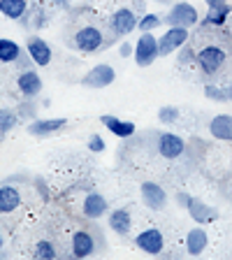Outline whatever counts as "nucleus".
Listing matches in <instances>:
<instances>
[{"instance_id":"nucleus-21","label":"nucleus","mask_w":232,"mask_h":260,"mask_svg":"<svg viewBox=\"0 0 232 260\" xmlns=\"http://www.w3.org/2000/svg\"><path fill=\"white\" fill-rule=\"evenodd\" d=\"M109 228H112L116 235H128L130 228H132V216L125 207H119L109 214Z\"/></svg>"},{"instance_id":"nucleus-16","label":"nucleus","mask_w":232,"mask_h":260,"mask_svg":"<svg viewBox=\"0 0 232 260\" xmlns=\"http://www.w3.org/2000/svg\"><path fill=\"white\" fill-rule=\"evenodd\" d=\"M209 133L216 140L232 142V114H216L209 121Z\"/></svg>"},{"instance_id":"nucleus-17","label":"nucleus","mask_w":232,"mask_h":260,"mask_svg":"<svg viewBox=\"0 0 232 260\" xmlns=\"http://www.w3.org/2000/svg\"><path fill=\"white\" fill-rule=\"evenodd\" d=\"M100 123H103L109 133H114L116 137H130L135 133V123H132V121H123V119H119V116H112V114H103V116H100Z\"/></svg>"},{"instance_id":"nucleus-30","label":"nucleus","mask_w":232,"mask_h":260,"mask_svg":"<svg viewBox=\"0 0 232 260\" xmlns=\"http://www.w3.org/2000/svg\"><path fill=\"white\" fill-rule=\"evenodd\" d=\"M86 144H88V151H93V153H103L105 151V140L100 135H91Z\"/></svg>"},{"instance_id":"nucleus-2","label":"nucleus","mask_w":232,"mask_h":260,"mask_svg":"<svg viewBox=\"0 0 232 260\" xmlns=\"http://www.w3.org/2000/svg\"><path fill=\"white\" fill-rule=\"evenodd\" d=\"M168 26H181V28H193L195 23H200V14L190 3H174L168 10L165 16Z\"/></svg>"},{"instance_id":"nucleus-32","label":"nucleus","mask_w":232,"mask_h":260,"mask_svg":"<svg viewBox=\"0 0 232 260\" xmlns=\"http://www.w3.org/2000/svg\"><path fill=\"white\" fill-rule=\"evenodd\" d=\"M119 54L123 56V58H128V56H132V54H135V47H132V44H130V42H123V44H121V47H119Z\"/></svg>"},{"instance_id":"nucleus-3","label":"nucleus","mask_w":232,"mask_h":260,"mask_svg":"<svg viewBox=\"0 0 232 260\" xmlns=\"http://www.w3.org/2000/svg\"><path fill=\"white\" fill-rule=\"evenodd\" d=\"M132 56H135V63L140 65V68H149V65L160 56L158 38H153V32H142L135 44V54Z\"/></svg>"},{"instance_id":"nucleus-24","label":"nucleus","mask_w":232,"mask_h":260,"mask_svg":"<svg viewBox=\"0 0 232 260\" xmlns=\"http://www.w3.org/2000/svg\"><path fill=\"white\" fill-rule=\"evenodd\" d=\"M21 58V47L14 40L0 38V63H14Z\"/></svg>"},{"instance_id":"nucleus-34","label":"nucleus","mask_w":232,"mask_h":260,"mask_svg":"<svg viewBox=\"0 0 232 260\" xmlns=\"http://www.w3.org/2000/svg\"><path fill=\"white\" fill-rule=\"evenodd\" d=\"M205 3H207L209 7H216V5H225L227 0H205Z\"/></svg>"},{"instance_id":"nucleus-18","label":"nucleus","mask_w":232,"mask_h":260,"mask_svg":"<svg viewBox=\"0 0 232 260\" xmlns=\"http://www.w3.org/2000/svg\"><path fill=\"white\" fill-rule=\"evenodd\" d=\"M65 123H68L65 119H38L28 125V133L35 137H47V135L58 133L60 128H65Z\"/></svg>"},{"instance_id":"nucleus-28","label":"nucleus","mask_w":232,"mask_h":260,"mask_svg":"<svg viewBox=\"0 0 232 260\" xmlns=\"http://www.w3.org/2000/svg\"><path fill=\"white\" fill-rule=\"evenodd\" d=\"M35 258H40V260H51V258H56L54 244L47 242V239L38 242V246H35Z\"/></svg>"},{"instance_id":"nucleus-5","label":"nucleus","mask_w":232,"mask_h":260,"mask_svg":"<svg viewBox=\"0 0 232 260\" xmlns=\"http://www.w3.org/2000/svg\"><path fill=\"white\" fill-rule=\"evenodd\" d=\"M184 44H188V28L181 26H170L168 30L158 38V47H160V56H168L177 49H181Z\"/></svg>"},{"instance_id":"nucleus-4","label":"nucleus","mask_w":232,"mask_h":260,"mask_svg":"<svg viewBox=\"0 0 232 260\" xmlns=\"http://www.w3.org/2000/svg\"><path fill=\"white\" fill-rule=\"evenodd\" d=\"M103 44H105V35L95 26H84L75 32V47L79 51H84V54H93L97 49H103Z\"/></svg>"},{"instance_id":"nucleus-36","label":"nucleus","mask_w":232,"mask_h":260,"mask_svg":"<svg viewBox=\"0 0 232 260\" xmlns=\"http://www.w3.org/2000/svg\"><path fill=\"white\" fill-rule=\"evenodd\" d=\"M230 91H232V79H230Z\"/></svg>"},{"instance_id":"nucleus-1","label":"nucleus","mask_w":232,"mask_h":260,"mask_svg":"<svg viewBox=\"0 0 232 260\" xmlns=\"http://www.w3.org/2000/svg\"><path fill=\"white\" fill-rule=\"evenodd\" d=\"M227 60V54L225 49L216 47V44H207V47H202L197 54H195V63L200 65V70L205 72V75H216V72H221V68L225 65Z\"/></svg>"},{"instance_id":"nucleus-31","label":"nucleus","mask_w":232,"mask_h":260,"mask_svg":"<svg viewBox=\"0 0 232 260\" xmlns=\"http://www.w3.org/2000/svg\"><path fill=\"white\" fill-rule=\"evenodd\" d=\"M195 54H197V51H193L188 44H184V47H181V54H179V63H181V65L195 63Z\"/></svg>"},{"instance_id":"nucleus-8","label":"nucleus","mask_w":232,"mask_h":260,"mask_svg":"<svg viewBox=\"0 0 232 260\" xmlns=\"http://www.w3.org/2000/svg\"><path fill=\"white\" fill-rule=\"evenodd\" d=\"M156 149L162 158L174 160V158H179L186 151V142L179 135H174V133H160V135H158V142H156Z\"/></svg>"},{"instance_id":"nucleus-13","label":"nucleus","mask_w":232,"mask_h":260,"mask_svg":"<svg viewBox=\"0 0 232 260\" xmlns=\"http://www.w3.org/2000/svg\"><path fill=\"white\" fill-rule=\"evenodd\" d=\"M16 86L26 98H35L40 91H42V77L35 70H23L21 75L16 77Z\"/></svg>"},{"instance_id":"nucleus-14","label":"nucleus","mask_w":232,"mask_h":260,"mask_svg":"<svg viewBox=\"0 0 232 260\" xmlns=\"http://www.w3.org/2000/svg\"><path fill=\"white\" fill-rule=\"evenodd\" d=\"M95 253V239L86 230H77L72 237V255L75 258H88Z\"/></svg>"},{"instance_id":"nucleus-20","label":"nucleus","mask_w":232,"mask_h":260,"mask_svg":"<svg viewBox=\"0 0 232 260\" xmlns=\"http://www.w3.org/2000/svg\"><path fill=\"white\" fill-rule=\"evenodd\" d=\"M207 244H209V237H207L205 228H193V230H188V235H186V251H188V255L205 253Z\"/></svg>"},{"instance_id":"nucleus-7","label":"nucleus","mask_w":232,"mask_h":260,"mask_svg":"<svg viewBox=\"0 0 232 260\" xmlns=\"http://www.w3.org/2000/svg\"><path fill=\"white\" fill-rule=\"evenodd\" d=\"M135 246L149 255H158V253H162V249H165V237H162L160 230L149 228V230H142V233L135 237Z\"/></svg>"},{"instance_id":"nucleus-35","label":"nucleus","mask_w":232,"mask_h":260,"mask_svg":"<svg viewBox=\"0 0 232 260\" xmlns=\"http://www.w3.org/2000/svg\"><path fill=\"white\" fill-rule=\"evenodd\" d=\"M0 249H3V235H0Z\"/></svg>"},{"instance_id":"nucleus-26","label":"nucleus","mask_w":232,"mask_h":260,"mask_svg":"<svg viewBox=\"0 0 232 260\" xmlns=\"http://www.w3.org/2000/svg\"><path fill=\"white\" fill-rule=\"evenodd\" d=\"M158 121L165 125L179 121V107H174V105H162V107L158 109Z\"/></svg>"},{"instance_id":"nucleus-15","label":"nucleus","mask_w":232,"mask_h":260,"mask_svg":"<svg viewBox=\"0 0 232 260\" xmlns=\"http://www.w3.org/2000/svg\"><path fill=\"white\" fill-rule=\"evenodd\" d=\"M107 200H105L100 193H88L86 198H84V205H81V211H84V216L86 218H93V221H97L100 216H105L107 214Z\"/></svg>"},{"instance_id":"nucleus-25","label":"nucleus","mask_w":232,"mask_h":260,"mask_svg":"<svg viewBox=\"0 0 232 260\" xmlns=\"http://www.w3.org/2000/svg\"><path fill=\"white\" fill-rule=\"evenodd\" d=\"M205 95L209 98V100H216V103H227V100H232L230 86L223 88V86H214V84H207V86H205Z\"/></svg>"},{"instance_id":"nucleus-12","label":"nucleus","mask_w":232,"mask_h":260,"mask_svg":"<svg viewBox=\"0 0 232 260\" xmlns=\"http://www.w3.org/2000/svg\"><path fill=\"white\" fill-rule=\"evenodd\" d=\"M186 211H188L190 218H193L195 223H200V225H207V223H211V221H216L218 218V211L214 209V207H209L207 202L197 200V198H190Z\"/></svg>"},{"instance_id":"nucleus-10","label":"nucleus","mask_w":232,"mask_h":260,"mask_svg":"<svg viewBox=\"0 0 232 260\" xmlns=\"http://www.w3.org/2000/svg\"><path fill=\"white\" fill-rule=\"evenodd\" d=\"M26 51H28V58L38 68H44V65L51 63V47L42 38H38V35H30L26 40Z\"/></svg>"},{"instance_id":"nucleus-6","label":"nucleus","mask_w":232,"mask_h":260,"mask_svg":"<svg viewBox=\"0 0 232 260\" xmlns=\"http://www.w3.org/2000/svg\"><path fill=\"white\" fill-rule=\"evenodd\" d=\"M137 23H140V16L130 10V7L116 10L112 14V19H109V26H112L114 35H130L137 28Z\"/></svg>"},{"instance_id":"nucleus-33","label":"nucleus","mask_w":232,"mask_h":260,"mask_svg":"<svg viewBox=\"0 0 232 260\" xmlns=\"http://www.w3.org/2000/svg\"><path fill=\"white\" fill-rule=\"evenodd\" d=\"M190 198H193V195H188V193H179V195H177V202L186 209V207H188V202H190Z\"/></svg>"},{"instance_id":"nucleus-29","label":"nucleus","mask_w":232,"mask_h":260,"mask_svg":"<svg viewBox=\"0 0 232 260\" xmlns=\"http://www.w3.org/2000/svg\"><path fill=\"white\" fill-rule=\"evenodd\" d=\"M16 114L14 112H10V109H3L0 112V133H10L12 128L16 125Z\"/></svg>"},{"instance_id":"nucleus-9","label":"nucleus","mask_w":232,"mask_h":260,"mask_svg":"<svg viewBox=\"0 0 232 260\" xmlns=\"http://www.w3.org/2000/svg\"><path fill=\"white\" fill-rule=\"evenodd\" d=\"M114 79H116V72H114L112 65L100 63V65H95L93 70L86 72V77L81 79V84L88 88H105V86H109V84H114Z\"/></svg>"},{"instance_id":"nucleus-22","label":"nucleus","mask_w":232,"mask_h":260,"mask_svg":"<svg viewBox=\"0 0 232 260\" xmlns=\"http://www.w3.org/2000/svg\"><path fill=\"white\" fill-rule=\"evenodd\" d=\"M21 205V193L16 186H0V214H10L19 209Z\"/></svg>"},{"instance_id":"nucleus-27","label":"nucleus","mask_w":232,"mask_h":260,"mask_svg":"<svg viewBox=\"0 0 232 260\" xmlns=\"http://www.w3.org/2000/svg\"><path fill=\"white\" fill-rule=\"evenodd\" d=\"M162 23V19L158 14H153V12H149V14L140 16V23H137V28H140L142 32H151L153 28H158Z\"/></svg>"},{"instance_id":"nucleus-11","label":"nucleus","mask_w":232,"mask_h":260,"mask_svg":"<svg viewBox=\"0 0 232 260\" xmlns=\"http://www.w3.org/2000/svg\"><path fill=\"white\" fill-rule=\"evenodd\" d=\"M140 190H142V200H144V205L153 211H160L162 207H165V202H168V193H165L158 184H153V181H144Z\"/></svg>"},{"instance_id":"nucleus-19","label":"nucleus","mask_w":232,"mask_h":260,"mask_svg":"<svg viewBox=\"0 0 232 260\" xmlns=\"http://www.w3.org/2000/svg\"><path fill=\"white\" fill-rule=\"evenodd\" d=\"M230 14H232V5L225 3V5H216V7H209V12L205 14L200 23L205 26H214V28H223L227 21H230Z\"/></svg>"},{"instance_id":"nucleus-23","label":"nucleus","mask_w":232,"mask_h":260,"mask_svg":"<svg viewBox=\"0 0 232 260\" xmlns=\"http://www.w3.org/2000/svg\"><path fill=\"white\" fill-rule=\"evenodd\" d=\"M28 5L26 0H0V14H5L7 19H21L26 14Z\"/></svg>"}]
</instances>
